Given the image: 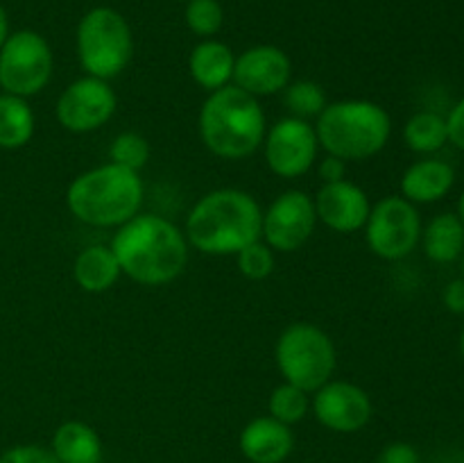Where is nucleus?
Listing matches in <instances>:
<instances>
[{
	"instance_id": "obj_36",
	"label": "nucleus",
	"mask_w": 464,
	"mask_h": 463,
	"mask_svg": "<svg viewBox=\"0 0 464 463\" xmlns=\"http://www.w3.org/2000/svg\"><path fill=\"white\" fill-rule=\"evenodd\" d=\"M460 352H462V359H464V330H462V334H460Z\"/></svg>"
},
{
	"instance_id": "obj_5",
	"label": "nucleus",
	"mask_w": 464,
	"mask_h": 463,
	"mask_svg": "<svg viewBox=\"0 0 464 463\" xmlns=\"http://www.w3.org/2000/svg\"><path fill=\"white\" fill-rule=\"evenodd\" d=\"M315 134L326 154L343 162H362L388 145L392 134L390 113L372 100L329 103L315 121Z\"/></svg>"
},
{
	"instance_id": "obj_38",
	"label": "nucleus",
	"mask_w": 464,
	"mask_h": 463,
	"mask_svg": "<svg viewBox=\"0 0 464 463\" xmlns=\"http://www.w3.org/2000/svg\"><path fill=\"white\" fill-rule=\"evenodd\" d=\"M0 91H3V86H0Z\"/></svg>"
},
{
	"instance_id": "obj_13",
	"label": "nucleus",
	"mask_w": 464,
	"mask_h": 463,
	"mask_svg": "<svg viewBox=\"0 0 464 463\" xmlns=\"http://www.w3.org/2000/svg\"><path fill=\"white\" fill-rule=\"evenodd\" d=\"M313 413L317 422L326 429L340 431V434H352V431L362 429L370 422L372 399L367 390H362L352 381H326L324 386L313 395Z\"/></svg>"
},
{
	"instance_id": "obj_21",
	"label": "nucleus",
	"mask_w": 464,
	"mask_h": 463,
	"mask_svg": "<svg viewBox=\"0 0 464 463\" xmlns=\"http://www.w3.org/2000/svg\"><path fill=\"white\" fill-rule=\"evenodd\" d=\"M421 245L430 261L451 263L464 252V225L458 213H438L421 230Z\"/></svg>"
},
{
	"instance_id": "obj_16",
	"label": "nucleus",
	"mask_w": 464,
	"mask_h": 463,
	"mask_svg": "<svg viewBox=\"0 0 464 463\" xmlns=\"http://www.w3.org/2000/svg\"><path fill=\"white\" fill-rule=\"evenodd\" d=\"M240 452L252 463H281L295 448V436L288 425L272 416L249 420L240 431Z\"/></svg>"
},
{
	"instance_id": "obj_35",
	"label": "nucleus",
	"mask_w": 464,
	"mask_h": 463,
	"mask_svg": "<svg viewBox=\"0 0 464 463\" xmlns=\"http://www.w3.org/2000/svg\"><path fill=\"white\" fill-rule=\"evenodd\" d=\"M458 218H460L464 225V191L460 193V200H458Z\"/></svg>"
},
{
	"instance_id": "obj_30",
	"label": "nucleus",
	"mask_w": 464,
	"mask_h": 463,
	"mask_svg": "<svg viewBox=\"0 0 464 463\" xmlns=\"http://www.w3.org/2000/svg\"><path fill=\"white\" fill-rule=\"evenodd\" d=\"M376 463H420V452L411 443H390Z\"/></svg>"
},
{
	"instance_id": "obj_2",
	"label": "nucleus",
	"mask_w": 464,
	"mask_h": 463,
	"mask_svg": "<svg viewBox=\"0 0 464 463\" xmlns=\"http://www.w3.org/2000/svg\"><path fill=\"white\" fill-rule=\"evenodd\" d=\"M263 209L240 189H216L202 195L186 218V241L202 254H238L261 239Z\"/></svg>"
},
{
	"instance_id": "obj_34",
	"label": "nucleus",
	"mask_w": 464,
	"mask_h": 463,
	"mask_svg": "<svg viewBox=\"0 0 464 463\" xmlns=\"http://www.w3.org/2000/svg\"><path fill=\"white\" fill-rule=\"evenodd\" d=\"M9 36V21H7V14H5V9L0 7V48H3V44L7 41Z\"/></svg>"
},
{
	"instance_id": "obj_8",
	"label": "nucleus",
	"mask_w": 464,
	"mask_h": 463,
	"mask_svg": "<svg viewBox=\"0 0 464 463\" xmlns=\"http://www.w3.org/2000/svg\"><path fill=\"white\" fill-rule=\"evenodd\" d=\"M53 50L39 32H12L0 48V86L21 98L41 94L53 77Z\"/></svg>"
},
{
	"instance_id": "obj_24",
	"label": "nucleus",
	"mask_w": 464,
	"mask_h": 463,
	"mask_svg": "<svg viewBox=\"0 0 464 463\" xmlns=\"http://www.w3.org/2000/svg\"><path fill=\"white\" fill-rule=\"evenodd\" d=\"M284 94V104L288 107V112L295 118H317L322 113V109L326 107V94L317 82L313 80H297L293 84L285 86Z\"/></svg>"
},
{
	"instance_id": "obj_4",
	"label": "nucleus",
	"mask_w": 464,
	"mask_h": 463,
	"mask_svg": "<svg viewBox=\"0 0 464 463\" xmlns=\"http://www.w3.org/2000/svg\"><path fill=\"white\" fill-rule=\"evenodd\" d=\"M143 193L139 172L109 162L77 175L66 191V204L86 225L121 227L140 213Z\"/></svg>"
},
{
	"instance_id": "obj_3",
	"label": "nucleus",
	"mask_w": 464,
	"mask_h": 463,
	"mask_svg": "<svg viewBox=\"0 0 464 463\" xmlns=\"http://www.w3.org/2000/svg\"><path fill=\"white\" fill-rule=\"evenodd\" d=\"M267 123L258 98L236 84L211 91L199 109V136L208 153L220 159L249 157L266 139Z\"/></svg>"
},
{
	"instance_id": "obj_23",
	"label": "nucleus",
	"mask_w": 464,
	"mask_h": 463,
	"mask_svg": "<svg viewBox=\"0 0 464 463\" xmlns=\"http://www.w3.org/2000/svg\"><path fill=\"white\" fill-rule=\"evenodd\" d=\"M403 141L412 153L433 154L449 143L447 118L435 112H417L403 127Z\"/></svg>"
},
{
	"instance_id": "obj_1",
	"label": "nucleus",
	"mask_w": 464,
	"mask_h": 463,
	"mask_svg": "<svg viewBox=\"0 0 464 463\" xmlns=\"http://www.w3.org/2000/svg\"><path fill=\"white\" fill-rule=\"evenodd\" d=\"M109 248L116 254L121 271L143 286L170 284L188 263L186 234L157 213H136L118 227Z\"/></svg>"
},
{
	"instance_id": "obj_18",
	"label": "nucleus",
	"mask_w": 464,
	"mask_h": 463,
	"mask_svg": "<svg viewBox=\"0 0 464 463\" xmlns=\"http://www.w3.org/2000/svg\"><path fill=\"white\" fill-rule=\"evenodd\" d=\"M236 54L222 41L207 39L193 48L188 57L190 77L202 86L204 91H218L234 82Z\"/></svg>"
},
{
	"instance_id": "obj_27",
	"label": "nucleus",
	"mask_w": 464,
	"mask_h": 463,
	"mask_svg": "<svg viewBox=\"0 0 464 463\" xmlns=\"http://www.w3.org/2000/svg\"><path fill=\"white\" fill-rule=\"evenodd\" d=\"M225 12L218 0H188L186 5V25L198 36H213L220 32Z\"/></svg>"
},
{
	"instance_id": "obj_32",
	"label": "nucleus",
	"mask_w": 464,
	"mask_h": 463,
	"mask_svg": "<svg viewBox=\"0 0 464 463\" xmlns=\"http://www.w3.org/2000/svg\"><path fill=\"white\" fill-rule=\"evenodd\" d=\"M344 171H347V168H344V162L343 159L334 157V154H326V157L320 162V168H317V172H320V177L324 180V184L344 180Z\"/></svg>"
},
{
	"instance_id": "obj_37",
	"label": "nucleus",
	"mask_w": 464,
	"mask_h": 463,
	"mask_svg": "<svg viewBox=\"0 0 464 463\" xmlns=\"http://www.w3.org/2000/svg\"><path fill=\"white\" fill-rule=\"evenodd\" d=\"M460 259H462V277H464V252H462Z\"/></svg>"
},
{
	"instance_id": "obj_29",
	"label": "nucleus",
	"mask_w": 464,
	"mask_h": 463,
	"mask_svg": "<svg viewBox=\"0 0 464 463\" xmlns=\"http://www.w3.org/2000/svg\"><path fill=\"white\" fill-rule=\"evenodd\" d=\"M0 463H62L53 449L41 445H14L0 454Z\"/></svg>"
},
{
	"instance_id": "obj_6",
	"label": "nucleus",
	"mask_w": 464,
	"mask_h": 463,
	"mask_svg": "<svg viewBox=\"0 0 464 463\" xmlns=\"http://www.w3.org/2000/svg\"><path fill=\"white\" fill-rule=\"evenodd\" d=\"M275 359L284 381L306 393H315L334 377L338 352L322 327L313 322H293L281 331Z\"/></svg>"
},
{
	"instance_id": "obj_15",
	"label": "nucleus",
	"mask_w": 464,
	"mask_h": 463,
	"mask_svg": "<svg viewBox=\"0 0 464 463\" xmlns=\"http://www.w3.org/2000/svg\"><path fill=\"white\" fill-rule=\"evenodd\" d=\"M313 202H315L317 221L340 234H352L365 227L372 209L365 191L349 180L322 184Z\"/></svg>"
},
{
	"instance_id": "obj_11",
	"label": "nucleus",
	"mask_w": 464,
	"mask_h": 463,
	"mask_svg": "<svg viewBox=\"0 0 464 463\" xmlns=\"http://www.w3.org/2000/svg\"><path fill=\"white\" fill-rule=\"evenodd\" d=\"M263 145H266L267 168L285 180L306 175L315 163L317 150H320L315 125L295 116L276 121L266 132Z\"/></svg>"
},
{
	"instance_id": "obj_33",
	"label": "nucleus",
	"mask_w": 464,
	"mask_h": 463,
	"mask_svg": "<svg viewBox=\"0 0 464 463\" xmlns=\"http://www.w3.org/2000/svg\"><path fill=\"white\" fill-rule=\"evenodd\" d=\"M444 304H447L449 311L464 313V277L453 280L447 286V291H444Z\"/></svg>"
},
{
	"instance_id": "obj_20",
	"label": "nucleus",
	"mask_w": 464,
	"mask_h": 463,
	"mask_svg": "<svg viewBox=\"0 0 464 463\" xmlns=\"http://www.w3.org/2000/svg\"><path fill=\"white\" fill-rule=\"evenodd\" d=\"M50 449L62 463L102 461V440H100L98 431L82 420H68L59 425Z\"/></svg>"
},
{
	"instance_id": "obj_25",
	"label": "nucleus",
	"mask_w": 464,
	"mask_h": 463,
	"mask_svg": "<svg viewBox=\"0 0 464 463\" xmlns=\"http://www.w3.org/2000/svg\"><path fill=\"white\" fill-rule=\"evenodd\" d=\"M308 404L311 402H308L306 390L297 389V386L288 384V381L276 386V389L272 390L270 399H267L270 416L288 427L295 425V422H299L304 416H306Z\"/></svg>"
},
{
	"instance_id": "obj_14",
	"label": "nucleus",
	"mask_w": 464,
	"mask_h": 463,
	"mask_svg": "<svg viewBox=\"0 0 464 463\" xmlns=\"http://www.w3.org/2000/svg\"><path fill=\"white\" fill-rule=\"evenodd\" d=\"M293 64L276 45H254L236 57L234 84L249 95H275L290 84Z\"/></svg>"
},
{
	"instance_id": "obj_17",
	"label": "nucleus",
	"mask_w": 464,
	"mask_h": 463,
	"mask_svg": "<svg viewBox=\"0 0 464 463\" xmlns=\"http://www.w3.org/2000/svg\"><path fill=\"white\" fill-rule=\"evenodd\" d=\"M456 182V171L442 159H420L401 175V195L412 204H430L442 200Z\"/></svg>"
},
{
	"instance_id": "obj_10",
	"label": "nucleus",
	"mask_w": 464,
	"mask_h": 463,
	"mask_svg": "<svg viewBox=\"0 0 464 463\" xmlns=\"http://www.w3.org/2000/svg\"><path fill=\"white\" fill-rule=\"evenodd\" d=\"M118 107V95L107 80L84 75L62 91L57 98V121L63 130L86 134L111 121Z\"/></svg>"
},
{
	"instance_id": "obj_7",
	"label": "nucleus",
	"mask_w": 464,
	"mask_h": 463,
	"mask_svg": "<svg viewBox=\"0 0 464 463\" xmlns=\"http://www.w3.org/2000/svg\"><path fill=\"white\" fill-rule=\"evenodd\" d=\"M134 53L130 23L111 7H93L77 25V57L86 75L111 80L121 75Z\"/></svg>"
},
{
	"instance_id": "obj_9",
	"label": "nucleus",
	"mask_w": 464,
	"mask_h": 463,
	"mask_svg": "<svg viewBox=\"0 0 464 463\" xmlns=\"http://www.w3.org/2000/svg\"><path fill=\"white\" fill-rule=\"evenodd\" d=\"M421 239V218L403 195L381 198L370 209L365 222V241L376 257L385 261L406 259Z\"/></svg>"
},
{
	"instance_id": "obj_28",
	"label": "nucleus",
	"mask_w": 464,
	"mask_h": 463,
	"mask_svg": "<svg viewBox=\"0 0 464 463\" xmlns=\"http://www.w3.org/2000/svg\"><path fill=\"white\" fill-rule=\"evenodd\" d=\"M236 259H238V271L243 272V277L252 281L266 280L275 271V250L263 243L261 239L240 250Z\"/></svg>"
},
{
	"instance_id": "obj_31",
	"label": "nucleus",
	"mask_w": 464,
	"mask_h": 463,
	"mask_svg": "<svg viewBox=\"0 0 464 463\" xmlns=\"http://www.w3.org/2000/svg\"><path fill=\"white\" fill-rule=\"evenodd\" d=\"M447 134H449V143H453L458 150H462L464 153V98L458 100V103L451 107V112H449Z\"/></svg>"
},
{
	"instance_id": "obj_26",
	"label": "nucleus",
	"mask_w": 464,
	"mask_h": 463,
	"mask_svg": "<svg viewBox=\"0 0 464 463\" xmlns=\"http://www.w3.org/2000/svg\"><path fill=\"white\" fill-rule=\"evenodd\" d=\"M109 159H111V163L139 172L150 159V145L136 132H122L109 145Z\"/></svg>"
},
{
	"instance_id": "obj_22",
	"label": "nucleus",
	"mask_w": 464,
	"mask_h": 463,
	"mask_svg": "<svg viewBox=\"0 0 464 463\" xmlns=\"http://www.w3.org/2000/svg\"><path fill=\"white\" fill-rule=\"evenodd\" d=\"M34 112L27 98L0 94V148L18 150L34 136Z\"/></svg>"
},
{
	"instance_id": "obj_19",
	"label": "nucleus",
	"mask_w": 464,
	"mask_h": 463,
	"mask_svg": "<svg viewBox=\"0 0 464 463\" xmlns=\"http://www.w3.org/2000/svg\"><path fill=\"white\" fill-rule=\"evenodd\" d=\"M122 275L121 263L109 245H89L77 254L72 263V277L86 293H104Z\"/></svg>"
},
{
	"instance_id": "obj_12",
	"label": "nucleus",
	"mask_w": 464,
	"mask_h": 463,
	"mask_svg": "<svg viewBox=\"0 0 464 463\" xmlns=\"http://www.w3.org/2000/svg\"><path fill=\"white\" fill-rule=\"evenodd\" d=\"M317 225L315 202L297 189L284 191L263 212L261 239L276 252H295L313 236Z\"/></svg>"
},
{
	"instance_id": "obj_39",
	"label": "nucleus",
	"mask_w": 464,
	"mask_h": 463,
	"mask_svg": "<svg viewBox=\"0 0 464 463\" xmlns=\"http://www.w3.org/2000/svg\"><path fill=\"white\" fill-rule=\"evenodd\" d=\"M186 3H188V0H186Z\"/></svg>"
}]
</instances>
